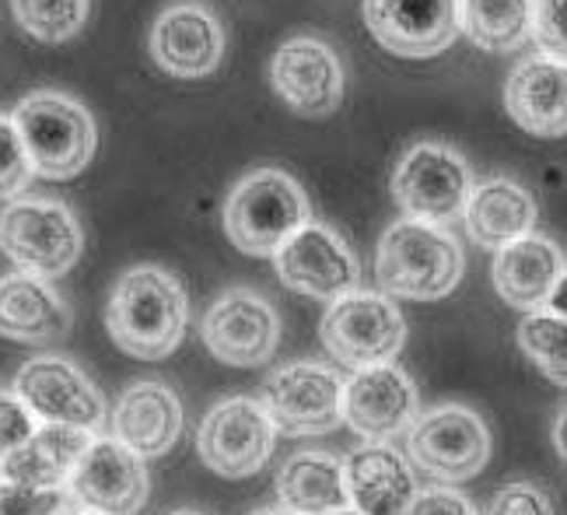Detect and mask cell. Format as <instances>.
Masks as SVG:
<instances>
[{"label": "cell", "instance_id": "27", "mask_svg": "<svg viewBox=\"0 0 567 515\" xmlns=\"http://www.w3.org/2000/svg\"><path fill=\"white\" fill-rule=\"evenodd\" d=\"M463 32L487 53H512L533 39V0H460Z\"/></svg>", "mask_w": 567, "mask_h": 515}, {"label": "cell", "instance_id": "40", "mask_svg": "<svg viewBox=\"0 0 567 515\" xmlns=\"http://www.w3.org/2000/svg\"><path fill=\"white\" fill-rule=\"evenodd\" d=\"M172 515H200V512H193V508H179V512H172Z\"/></svg>", "mask_w": 567, "mask_h": 515}, {"label": "cell", "instance_id": "1", "mask_svg": "<svg viewBox=\"0 0 567 515\" xmlns=\"http://www.w3.org/2000/svg\"><path fill=\"white\" fill-rule=\"evenodd\" d=\"M189 295L172 270L141 264L113 285L105 306V330L113 343L141 361H162L186 337Z\"/></svg>", "mask_w": 567, "mask_h": 515}, {"label": "cell", "instance_id": "22", "mask_svg": "<svg viewBox=\"0 0 567 515\" xmlns=\"http://www.w3.org/2000/svg\"><path fill=\"white\" fill-rule=\"evenodd\" d=\"M183 432V403L172 393V385L158 379L134 382L116 400L113 411V439H120L126 449H134L144 460L165 456L179 442Z\"/></svg>", "mask_w": 567, "mask_h": 515}, {"label": "cell", "instance_id": "2", "mask_svg": "<svg viewBox=\"0 0 567 515\" xmlns=\"http://www.w3.org/2000/svg\"><path fill=\"white\" fill-rule=\"evenodd\" d=\"M463 246L460 239L427 222H396L389 225L375 249V281L389 298L410 302H439L463 281Z\"/></svg>", "mask_w": 567, "mask_h": 515}, {"label": "cell", "instance_id": "17", "mask_svg": "<svg viewBox=\"0 0 567 515\" xmlns=\"http://www.w3.org/2000/svg\"><path fill=\"white\" fill-rule=\"evenodd\" d=\"M144 456L126 449L120 439H92L68 481L71 498L99 515H134L147 502Z\"/></svg>", "mask_w": 567, "mask_h": 515}, {"label": "cell", "instance_id": "3", "mask_svg": "<svg viewBox=\"0 0 567 515\" xmlns=\"http://www.w3.org/2000/svg\"><path fill=\"white\" fill-rule=\"evenodd\" d=\"M35 176L74 179L95 155V120L84 105L63 92L42 89L25 95L11 113Z\"/></svg>", "mask_w": 567, "mask_h": 515}, {"label": "cell", "instance_id": "15", "mask_svg": "<svg viewBox=\"0 0 567 515\" xmlns=\"http://www.w3.org/2000/svg\"><path fill=\"white\" fill-rule=\"evenodd\" d=\"M421 418V396L400 364L358 369L343 382V424L364 442H392Z\"/></svg>", "mask_w": 567, "mask_h": 515}, {"label": "cell", "instance_id": "12", "mask_svg": "<svg viewBox=\"0 0 567 515\" xmlns=\"http://www.w3.org/2000/svg\"><path fill=\"white\" fill-rule=\"evenodd\" d=\"M200 337L217 361L231 364V369H256V364H267L277 351L280 316L252 288H228L204 312Z\"/></svg>", "mask_w": 567, "mask_h": 515}, {"label": "cell", "instance_id": "13", "mask_svg": "<svg viewBox=\"0 0 567 515\" xmlns=\"http://www.w3.org/2000/svg\"><path fill=\"white\" fill-rule=\"evenodd\" d=\"M274 267L288 291L322 298V302H337V298L358 291L361 281V264L351 246L319 222L298 228L274 256Z\"/></svg>", "mask_w": 567, "mask_h": 515}, {"label": "cell", "instance_id": "34", "mask_svg": "<svg viewBox=\"0 0 567 515\" xmlns=\"http://www.w3.org/2000/svg\"><path fill=\"white\" fill-rule=\"evenodd\" d=\"M35 428H39V421L32 418L29 406L18 400L14 390L0 393V460L14 453L18 445H25Z\"/></svg>", "mask_w": 567, "mask_h": 515}, {"label": "cell", "instance_id": "20", "mask_svg": "<svg viewBox=\"0 0 567 515\" xmlns=\"http://www.w3.org/2000/svg\"><path fill=\"white\" fill-rule=\"evenodd\" d=\"M343 481L351 508L361 515H403L421 495L410 460L389 442H364L343 460Z\"/></svg>", "mask_w": 567, "mask_h": 515}, {"label": "cell", "instance_id": "11", "mask_svg": "<svg viewBox=\"0 0 567 515\" xmlns=\"http://www.w3.org/2000/svg\"><path fill=\"white\" fill-rule=\"evenodd\" d=\"M14 393L39 424L81 428L89 435L105 428V396L68 358L42 354L25 361L14 375Z\"/></svg>", "mask_w": 567, "mask_h": 515}, {"label": "cell", "instance_id": "26", "mask_svg": "<svg viewBox=\"0 0 567 515\" xmlns=\"http://www.w3.org/2000/svg\"><path fill=\"white\" fill-rule=\"evenodd\" d=\"M277 498L288 515H330L351 508L343 460L333 453H295L277 470Z\"/></svg>", "mask_w": 567, "mask_h": 515}, {"label": "cell", "instance_id": "9", "mask_svg": "<svg viewBox=\"0 0 567 515\" xmlns=\"http://www.w3.org/2000/svg\"><path fill=\"white\" fill-rule=\"evenodd\" d=\"M259 403L284 435H326L343 424V379L330 364L291 361L267 375Z\"/></svg>", "mask_w": 567, "mask_h": 515}, {"label": "cell", "instance_id": "37", "mask_svg": "<svg viewBox=\"0 0 567 515\" xmlns=\"http://www.w3.org/2000/svg\"><path fill=\"white\" fill-rule=\"evenodd\" d=\"M547 309H554V312L567 316V277L560 281V288H557V295L550 298V306H547Z\"/></svg>", "mask_w": 567, "mask_h": 515}, {"label": "cell", "instance_id": "30", "mask_svg": "<svg viewBox=\"0 0 567 515\" xmlns=\"http://www.w3.org/2000/svg\"><path fill=\"white\" fill-rule=\"evenodd\" d=\"M32 176L35 168L29 162L25 144H21L14 120L0 113V200H18L29 189Z\"/></svg>", "mask_w": 567, "mask_h": 515}, {"label": "cell", "instance_id": "5", "mask_svg": "<svg viewBox=\"0 0 567 515\" xmlns=\"http://www.w3.org/2000/svg\"><path fill=\"white\" fill-rule=\"evenodd\" d=\"M84 249L74 210L47 197H18L0 210V253L21 270L53 281L63 277Z\"/></svg>", "mask_w": 567, "mask_h": 515}, {"label": "cell", "instance_id": "7", "mask_svg": "<svg viewBox=\"0 0 567 515\" xmlns=\"http://www.w3.org/2000/svg\"><path fill=\"white\" fill-rule=\"evenodd\" d=\"M319 337L340 364L347 369H372L400 354L406 340V319L396 306V298L382 291H351L330 302Z\"/></svg>", "mask_w": 567, "mask_h": 515}, {"label": "cell", "instance_id": "29", "mask_svg": "<svg viewBox=\"0 0 567 515\" xmlns=\"http://www.w3.org/2000/svg\"><path fill=\"white\" fill-rule=\"evenodd\" d=\"M11 11L32 39L56 47L89 25L92 0H11Z\"/></svg>", "mask_w": 567, "mask_h": 515}, {"label": "cell", "instance_id": "14", "mask_svg": "<svg viewBox=\"0 0 567 515\" xmlns=\"http://www.w3.org/2000/svg\"><path fill=\"white\" fill-rule=\"evenodd\" d=\"M270 84L298 116L319 120L340 110L347 78L330 42L319 35H291L270 60Z\"/></svg>", "mask_w": 567, "mask_h": 515}, {"label": "cell", "instance_id": "23", "mask_svg": "<svg viewBox=\"0 0 567 515\" xmlns=\"http://www.w3.org/2000/svg\"><path fill=\"white\" fill-rule=\"evenodd\" d=\"M71 333V306L50 281L32 274L0 277V337L47 348Z\"/></svg>", "mask_w": 567, "mask_h": 515}, {"label": "cell", "instance_id": "36", "mask_svg": "<svg viewBox=\"0 0 567 515\" xmlns=\"http://www.w3.org/2000/svg\"><path fill=\"white\" fill-rule=\"evenodd\" d=\"M554 445H557L560 460L567 463V406L557 414V424H554Z\"/></svg>", "mask_w": 567, "mask_h": 515}, {"label": "cell", "instance_id": "19", "mask_svg": "<svg viewBox=\"0 0 567 515\" xmlns=\"http://www.w3.org/2000/svg\"><path fill=\"white\" fill-rule=\"evenodd\" d=\"M494 288L505 302L518 312H536L547 309L550 298L557 295L560 281L567 277L564 249L547 239V235H522V239L497 249L494 256Z\"/></svg>", "mask_w": 567, "mask_h": 515}, {"label": "cell", "instance_id": "6", "mask_svg": "<svg viewBox=\"0 0 567 515\" xmlns=\"http://www.w3.org/2000/svg\"><path fill=\"white\" fill-rule=\"evenodd\" d=\"M473 186L476 183L470 162L455 147L439 141L410 144L389 179L392 200H396V207L410 222H427L442 228L463 218Z\"/></svg>", "mask_w": 567, "mask_h": 515}, {"label": "cell", "instance_id": "24", "mask_svg": "<svg viewBox=\"0 0 567 515\" xmlns=\"http://www.w3.org/2000/svg\"><path fill=\"white\" fill-rule=\"evenodd\" d=\"M536 218H539V207L533 200V193L505 176L476 183L463 207L470 239L494 253L522 239V235L536 231Z\"/></svg>", "mask_w": 567, "mask_h": 515}, {"label": "cell", "instance_id": "8", "mask_svg": "<svg viewBox=\"0 0 567 515\" xmlns=\"http://www.w3.org/2000/svg\"><path fill=\"white\" fill-rule=\"evenodd\" d=\"M410 463L439 484H463L491 460L487 421L463 403H445L421 414L406 432Z\"/></svg>", "mask_w": 567, "mask_h": 515}, {"label": "cell", "instance_id": "39", "mask_svg": "<svg viewBox=\"0 0 567 515\" xmlns=\"http://www.w3.org/2000/svg\"><path fill=\"white\" fill-rule=\"evenodd\" d=\"M330 515H361L358 508H340V512H330Z\"/></svg>", "mask_w": 567, "mask_h": 515}, {"label": "cell", "instance_id": "33", "mask_svg": "<svg viewBox=\"0 0 567 515\" xmlns=\"http://www.w3.org/2000/svg\"><path fill=\"white\" fill-rule=\"evenodd\" d=\"M487 515H554V502L536 484L518 481L497 491L487 505Z\"/></svg>", "mask_w": 567, "mask_h": 515}, {"label": "cell", "instance_id": "16", "mask_svg": "<svg viewBox=\"0 0 567 515\" xmlns=\"http://www.w3.org/2000/svg\"><path fill=\"white\" fill-rule=\"evenodd\" d=\"M368 32L382 50L424 60L460 39V0H361Z\"/></svg>", "mask_w": 567, "mask_h": 515}, {"label": "cell", "instance_id": "25", "mask_svg": "<svg viewBox=\"0 0 567 515\" xmlns=\"http://www.w3.org/2000/svg\"><path fill=\"white\" fill-rule=\"evenodd\" d=\"M92 439L95 435L81 432V428L39 424L25 445H18L14 453L0 460V481L39 491H63Z\"/></svg>", "mask_w": 567, "mask_h": 515}, {"label": "cell", "instance_id": "31", "mask_svg": "<svg viewBox=\"0 0 567 515\" xmlns=\"http://www.w3.org/2000/svg\"><path fill=\"white\" fill-rule=\"evenodd\" d=\"M533 42L543 56L567 63V0H533Z\"/></svg>", "mask_w": 567, "mask_h": 515}, {"label": "cell", "instance_id": "41", "mask_svg": "<svg viewBox=\"0 0 567 515\" xmlns=\"http://www.w3.org/2000/svg\"><path fill=\"white\" fill-rule=\"evenodd\" d=\"M71 515H99V512H89V508H81V512H71Z\"/></svg>", "mask_w": 567, "mask_h": 515}, {"label": "cell", "instance_id": "4", "mask_svg": "<svg viewBox=\"0 0 567 515\" xmlns=\"http://www.w3.org/2000/svg\"><path fill=\"white\" fill-rule=\"evenodd\" d=\"M312 222L305 189L280 168H256L225 200V231L246 256H277L298 228Z\"/></svg>", "mask_w": 567, "mask_h": 515}, {"label": "cell", "instance_id": "32", "mask_svg": "<svg viewBox=\"0 0 567 515\" xmlns=\"http://www.w3.org/2000/svg\"><path fill=\"white\" fill-rule=\"evenodd\" d=\"M68 505L63 491H39L0 481V515H60Z\"/></svg>", "mask_w": 567, "mask_h": 515}, {"label": "cell", "instance_id": "35", "mask_svg": "<svg viewBox=\"0 0 567 515\" xmlns=\"http://www.w3.org/2000/svg\"><path fill=\"white\" fill-rule=\"evenodd\" d=\"M403 515H480V512L473 508V502L466 495H460V491L431 487V491H421Z\"/></svg>", "mask_w": 567, "mask_h": 515}, {"label": "cell", "instance_id": "21", "mask_svg": "<svg viewBox=\"0 0 567 515\" xmlns=\"http://www.w3.org/2000/svg\"><path fill=\"white\" fill-rule=\"evenodd\" d=\"M505 110L533 137L567 134V63L526 56L505 81Z\"/></svg>", "mask_w": 567, "mask_h": 515}, {"label": "cell", "instance_id": "18", "mask_svg": "<svg viewBox=\"0 0 567 515\" xmlns=\"http://www.w3.org/2000/svg\"><path fill=\"white\" fill-rule=\"evenodd\" d=\"M151 56L172 78H207L221 68L225 29L207 4L179 0L151 29Z\"/></svg>", "mask_w": 567, "mask_h": 515}, {"label": "cell", "instance_id": "28", "mask_svg": "<svg viewBox=\"0 0 567 515\" xmlns=\"http://www.w3.org/2000/svg\"><path fill=\"white\" fill-rule=\"evenodd\" d=\"M518 348L557 385H567V316L554 309L526 312L518 323Z\"/></svg>", "mask_w": 567, "mask_h": 515}, {"label": "cell", "instance_id": "38", "mask_svg": "<svg viewBox=\"0 0 567 515\" xmlns=\"http://www.w3.org/2000/svg\"><path fill=\"white\" fill-rule=\"evenodd\" d=\"M252 515H288V512H284V508H280V512H277V508H259V512H252Z\"/></svg>", "mask_w": 567, "mask_h": 515}, {"label": "cell", "instance_id": "10", "mask_svg": "<svg viewBox=\"0 0 567 515\" xmlns=\"http://www.w3.org/2000/svg\"><path fill=\"white\" fill-rule=\"evenodd\" d=\"M277 428L264 403L252 396H231L214 403L196 428V453L217 477L243 481L264 470L274 456Z\"/></svg>", "mask_w": 567, "mask_h": 515}]
</instances>
